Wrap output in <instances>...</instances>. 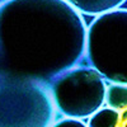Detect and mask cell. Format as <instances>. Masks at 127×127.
I'll return each instance as SVG.
<instances>
[{
  "label": "cell",
  "instance_id": "cell-1",
  "mask_svg": "<svg viewBox=\"0 0 127 127\" xmlns=\"http://www.w3.org/2000/svg\"><path fill=\"white\" fill-rule=\"evenodd\" d=\"M87 29L65 0H4L0 71L50 83L85 57Z\"/></svg>",
  "mask_w": 127,
  "mask_h": 127
},
{
  "label": "cell",
  "instance_id": "cell-2",
  "mask_svg": "<svg viewBox=\"0 0 127 127\" xmlns=\"http://www.w3.org/2000/svg\"><path fill=\"white\" fill-rule=\"evenodd\" d=\"M55 108L48 83L0 71V127H51Z\"/></svg>",
  "mask_w": 127,
  "mask_h": 127
},
{
  "label": "cell",
  "instance_id": "cell-3",
  "mask_svg": "<svg viewBox=\"0 0 127 127\" xmlns=\"http://www.w3.org/2000/svg\"><path fill=\"white\" fill-rule=\"evenodd\" d=\"M85 57L104 80L127 85V9H114L92 20Z\"/></svg>",
  "mask_w": 127,
  "mask_h": 127
},
{
  "label": "cell",
  "instance_id": "cell-4",
  "mask_svg": "<svg viewBox=\"0 0 127 127\" xmlns=\"http://www.w3.org/2000/svg\"><path fill=\"white\" fill-rule=\"evenodd\" d=\"M48 84L55 107L69 118L90 117L105 102L107 85L92 66H75Z\"/></svg>",
  "mask_w": 127,
  "mask_h": 127
},
{
  "label": "cell",
  "instance_id": "cell-5",
  "mask_svg": "<svg viewBox=\"0 0 127 127\" xmlns=\"http://www.w3.org/2000/svg\"><path fill=\"white\" fill-rule=\"evenodd\" d=\"M80 14L95 15L108 13L111 10L118 9L126 0H65Z\"/></svg>",
  "mask_w": 127,
  "mask_h": 127
},
{
  "label": "cell",
  "instance_id": "cell-6",
  "mask_svg": "<svg viewBox=\"0 0 127 127\" xmlns=\"http://www.w3.org/2000/svg\"><path fill=\"white\" fill-rule=\"evenodd\" d=\"M121 122V113L113 108H100L90 116L88 127H118Z\"/></svg>",
  "mask_w": 127,
  "mask_h": 127
},
{
  "label": "cell",
  "instance_id": "cell-7",
  "mask_svg": "<svg viewBox=\"0 0 127 127\" xmlns=\"http://www.w3.org/2000/svg\"><path fill=\"white\" fill-rule=\"evenodd\" d=\"M105 103L116 111L127 109V85L111 84L105 90Z\"/></svg>",
  "mask_w": 127,
  "mask_h": 127
},
{
  "label": "cell",
  "instance_id": "cell-8",
  "mask_svg": "<svg viewBox=\"0 0 127 127\" xmlns=\"http://www.w3.org/2000/svg\"><path fill=\"white\" fill-rule=\"evenodd\" d=\"M51 127H88L85 123L76 118H64L54 123Z\"/></svg>",
  "mask_w": 127,
  "mask_h": 127
},
{
  "label": "cell",
  "instance_id": "cell-9",
  "mask_svg": "<svg viewBox=\"0 0 127 127\" xmlns=\"http://www.w3.org/2000/svg\"><path fill=\"white\" fill-rule=\"evenodd\" d=\"M121 122H127V109H125L123 111V113H122V116H121Z\"/></svg>",
  "mask_w": 127,
  "mask_h": 127
},
{
  "label": "cell",
  "instance_id": "cell-10",
  "mask_svg": "<svg viewBox=\"0 0 127 127\" xmlns=\"http://www.w3.org/2000/svg\"><path fill=\"white\" fill-rule=\"evenodd\" d=\"M123 127H127V122H125V123H123Z\"/></svg>",
  "mask_w": 127,
  "mask_h": 127
},
{
  "label": "cell",
  "instance_id": "cell-11",
  "mask_svg": "<svg viewBox=\"0 0 127 127\" xmlns=\"http://www.w3.org/2000/svg\"><path fill=\"white\" fill-rule=\"evenodd\" d=\"M3 3H4V0H0V5H1Z\"/></svg>",
  "mask_w": 127,
  "mask_h": 127
}]
</instances>
